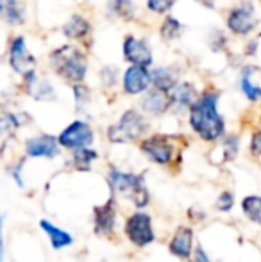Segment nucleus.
Wrapping results in <instances>:
<instances>
[{
    "label": "nucleus",
    "instance_id": "f257e3e1",
    "mask_svg": "<svg viewBox=\"0 0 261 262\" xmlns=\"http://www.w3.org/2000/svg\"><path fill=\"white\" fill-rule=\"evenodd\" d=\"M220 91L215 88H206L198 93L197 100L186 113L188 127L200 141L216 145L227 134L226 118L218 111Z\"/></svg>",
    "mask_w": 261,
    "mask_h": 262
},
{
    "label": "nucleus",
    "instance_id": "f03ea898",
    "mask_svg": "<svg viewBox=\"0 0 261 262\" xmlns=\"http://www.w3.org/2000/svg\"><path fill=\"white\" fill-rule=\"evenodd\" d=\"M106 184L109 187V194L120 202L131 204L132 210H147L150 205V191L147 186L145 173H136L129 169H122L120 166L109 164L106 171Z\"/></svg>",
    "mask_w": 261,
    "mask_h": 262
},
{
    "label": "nucleus",
    "instance_id": "7ed1b4c3",
    "mask_svg": "<svg viewBox=\"0 0 261 262\" xmlns=\"http://www.w3.org/2000/svg\"><path fill=\"white\" fill-rule=\"evenodd\" d=\"M52 72L70 86L84 84L88 75V55L81 47L66 43L54 49L49 55Z\"/></svg>",
    "mask_w": 261,
    "mask_h": 262
},
{
    "label": "nucleus",
    "instance_id": "20e7f679",
    "mask_svg": "<svg viewBox=\"0 0 261 262\" xmlns=\"http://www.w3.org/2000/svg\"><path fill=\"white\" fill-rule=\"evenodd\" d=\"M150 134V120L139 109L129 107L115 123L106 128V139L111 145H134Z\"/></svg>",
    "mask_w": 261,
    "mask_h": 262
},
{
    "label": "nucleus",
    "instance_id": "39448f33",
    "mask_svg": "<svg viewBox=\"0 0 261 262\" xmlns=\"http://www.w3.org/2000/svg\"><path fill=\"white\" fill-rule=\"evenodd\" d=\"M138 148L150 164L159 168H172L181 161L183 146L179 145V138L175 134L150 132L138 143Z\"/></svg>",
    "mask_w": 261,
    "mask_h": 262
},
{
    "label": "nucleus",
    "instance_id": "423d86ee",
    "mask_svg": "<svg viewBox=\"0 0 261 262\" xmlns=\"http://www.w3.org/2000/svg\"><path fill=\"white\" fill-rule=\"evenodd\" d=\"M122 234L126 241L136 250H145L152 246L157 239L152 214L149 210H131L124 217Z\"/></svg>",
    "mask_w": 261,
    "mask_h": 262
},
{
    "label": "nucleus",
    "instance_id": "0eeeda50",
    "mask_svg": "<svg viewBox=\"0 0 261 262\" xmlns=\"http://www.w3.org/2000/svg\"><path fill=\"white\" fill-rule=\"evenodd\" d=\"M258 13L252 0H240L226 14V29L238 38H249L258 29Z\"/></svg>",
    "mask_w": 261,
    "mask_h": 262
},
{
    "label": "nucleus",
    "instance_id": "6e6552de",
    "mask_svg": "<svg viewBox=\"0 0 261 262\" xmlns=\"http://www.w3.org/2000/svg\"><path fill=\"white\" fill-rule=\"evenodd\" d=\"M57 143H59V148L63 152H75L81 148H88V146H93L95 143V128L91 127V123L83 118H77V120L70 121L65 128H61V132L56 136Z\"/></svg>",
    "mask_w": 261,
    "mask_h": 262
},
{
    "label": "nucleus",
    "instance_id": "1a4fd4ad",
    "mask_svg": "<svg viewBox=\"0 0 261 262\" xmlns=\"http://www.w3.org/2000/svg\"><path fill=\"white\" fill-rule=\"evenodd\" d=\"M118 214L120 204L115 196L109 194L104 204L93 205L91 209V228L97 237L113 239L118 228Z\"/></svg>",
    "mask_w": 261,
    "mask_h": 262
},
{
    "label": "nucleus",
    "instance_id": "9d476101",
    "mask_svg": "<svg viewBox=\"0 0 261 262\" xmlns=\"http://www.w3.org/2000/svg\"><path fill=\"white\" fill-rule=\"evenodd\" d=\"M63 150L59 148V143L54 134L39 132V134L27 136L22 145V154L25 159H43V161H56Z\"/></svg>",
    "mask_w": 261,
    "mask_h": 262
},
{
    "label": "nucleus",
    "instance_id": "9b49d317",
    "mask_svg": "<svg viewBox=\"0 0 261 262\" xmlns=\"http://www.w3.org/2000/svg\"><path fill=\"white\" fill-rule=\"evenodd\" d=\"M195 246H197L195 228H193V225H186V223L177 225L167 243L168 253H170L174 259H177L181 262L190 260Z\"/></svg>",
    "mask_w": 261,
    "mask_h": 262
},
{
    "label": "nucleus",
    "instance_id": "f8f14e48",
    "mask_svg": "<svg viewBox=\"0 0 261 262\" xmlns=\"http://www.w3.org/2000/svg\"><path fill=\"white\" fill-rule=\"evenodd\" d=\"M124 61L129 66H145L150 68L154 64V52L150 43L145 38H138L134 34H127L122 41Z\"/></svg>",
    "mask_w": 261,
    "mask_h": 262
},
{
    "label": "nucleus",
    "instance_id": "ddd939ff",
    "mask_svg": "<svg viewBox=\"0 0 261 262\" xmlns=\"http://www.w3.org/2000/svg\"><path fill=\"white\" fill-rule=\"evenodd\" d=\"M198 93L197 86L192 80H179V84L168 93V114L172 116H183L188 113L193 102L197 100Z\"/></svg>",
    "mask_w": 261,
    "mask_h": 262
},
{
    "label": "nucleus",
    "instance_id": "4468645a",
    "mask_svg": "<svg viewBox=\"0 0 261 262\" xmlns=\"http://www.w3.org/2000/svg\"><path fill=\"white\" fill-rule=\"evenodd\" d=\"M9 66L14 73L25 77L27 73L36 72V57L29 52L24 36H14L9 45Z\"/></svg>",
    "mask_w": 261,
    "mask_h": 262
},
{
    "label": "nucleus",
    "instance_id": "2eb2a0df",
    "mask_svg": "<svg viewBox=\"0 0 261 262\" xmlns=\"http://www.w3.org/2000/svg\"><path fill=\"white\" fill-rule=\"evenodd\" d=\"M122 93L127 97H142L150 90V68L145 66H127L122 73Z\"/></svg>",
    "mask_w": 261,
    "mask_h": 262
},
{
    "label": "nucleus",
    "instance_id": "dca6fc26",
    "mask_svg": "<svg viewBox=\"0 0 261 262\" xmlns=\"http://www.w3.org/2000/svg\"><path fill=\"white\" fill-rule=\"evenodd\" d=\"M24 79V91L27 97H31L32 100L36 102H54L57 97L56 93V88H54V84L50 82L47 77H42L38 75V72H31L27 73L25 77H22Z\"/></svg>",
    "mask_w": 261,
    "mask_h": 262
},
{
    "label": "nucleus",
    "instance_id": "f3484780",
    "mask_svg": "<svg viewBox=\"0 0 261 262\" xmlns=\"http://www.w3.org/2000/svg\"><path fill=\"white\" fill-rule=\"evenodd\" d=\"M38 227L43 232V235L47 237V241H49L50 248L54 252H63V250L73 246V243H75V237H73L72 232H68L66 228L56 225L49 217H42L38 221Z\"/></svg>",
    "mask_w": 261,
    "mask_h": 262
},
{
    "label": "nucleus",
    "instance_id": "a211bd4d",
    "mask_svg": "<svg viewBox=\"0 0 261 262\" xmlns=\"http://www.w3.org/2000/svg\"><path fill=\"white\" fill-rule=\"evenodd\" d=\"M139 111L145 114L147 118H161L168 114V95L161 93V91L150 88L149 91L142 95L139 98Z\"/></svg>",
    "mask_w": 261,
    "mask_h": 262
},
{
    "label": "nucleus",
    "instance_id": "6ab92c4d",
    "mask_svg": "<svg viewBox=\"0 0 261 262\" xmlns=\"http://www.w3.org/2000/svg\"><path fill=\"white\" fill-rule=\"evenodd\" d=\"M31 123V116L25 113H14V111L2 109L0 111V139L4 143L13 139L20 128Z\"/></svg>",
    "mask_w": 261,
    "mask_h": 262
},
{
    "label": "nucleus",
    "instance_id": "aec40b11",
    "mask_svg": "<svg viewBox=\"0 0 261 262\" xmlns=\"http://www.w3.org/2000/svg\"><path fill=\"white\" fill-rule=\"evenodd\" d=\"M179 70L175 66H156L150 70V88L168 95L179 84Z\"/></svg>",
    "mask_w": 261,
    "mask_h": 262
},
{
    "label": "nucleus",
    "instance_id": "412c9836",
    "mask_svg": "<svg viewBox=\"0 0 261 262\" xmlns=\"http://www.w3.org/2000/svg\"><path fill=\"white\" fill-rule=\"evenodd\" d=\"M61 31H63L65 38L72 39V41H84V39H88L91 36L93 27H91L90 20H88L86 16L75 13L65 21V25H63Z\"/></svg>",
    "mask_w": 261,
    "mask_h": 262
},
{
    "label": "nucleus",
    "instance_id": "4be33fe9",
    "mask_svg": "<svg viewBox=\"0 0 261 262\" xmlns=\"http://www.w3.org/2000/svg\"><path fill=\"white\" fill-rule=\"evenodd\" d=\"M98 157H101L98 150L93 148V146H88V148H81L70 154L68 159H66V166L72 168L73 171L88 173V171H91V168H93V164L98 161Z\"/></svg>",
    "mask_w": 261,
    "mask_h": 262
},
{
    "label": "nucleus",
    "instance_id": "5701e85b",
    "mask_svg": "<svg viewBox=\"0 0 261 262\" xmlns=\"http://www.w3.org/2000/svg\"><path fill=\"white\" fill-rule=\"evenodd\" d=\"M258 72L254 64H245L242 66L240 70V91L249 102L256 104V102H261V86L254 82V73Z\"/></svg>",
    "mask_w": 261,
    "mask_h": 262
},
{
    "label": "nucleus",
    "instance_id": "b1692460",
    "mask_svg": "<svg viewBox=\"0 0 261 262\" xmlns=\"http://www.w3.org/2000/svg\"><path fill=\"white\" fill-rule=\"evenodd\" d=\"M138 13V6L132 0H109L106 4V14L111 20L132 21Z\"/></svg>",
    "mask_w": 261,
    "mask_h": 262
},
{
    "label": "nucleus",
    "instance_id": "393cba45",
    "mask_svg": "<svg viewBox=\"0 0 261 262\" xmlns=\"http://www.w3.org/2000/svg\"><path fill=\"white\" fill-rule=\"evenodd\" d=\"M242 148V139L238 134H226L218 143H216V150L220 152V164H227V162H234L240 154Z\"/></svg>",
    "mask_w": 261,
    "mask_h": 262
},
{
    "label": "nucleus",
    "instance_id": "a878e982",
    "mask_svg": "<svg viewBox=\"0 0 261 262\" xmlns=\"http://www.w3.org/2000/svg\"><path fill=\"white\" fill-rule=\"evenodd\" d=\"M242 214L247 217L251 223L261 228V194H247L240 202Z\"/></svg>",
    "mask_w": 261,
    "mask_h": 262
},
{
    "label": "nucleus",
    "instance_id": "bb28decb",
    "mask_svg": "<svg viewBox=\"0 0 261 262\" xmlns=\"http://www.w3.org/2000/svg\"><path fill=\"white\" fill-rule=\"evenodd\" d=\"M2 18L9 25H24L25 24V7L20 0H6L2 11H0Z\"/></svg>",
    "mask_w": 261,
    "mask_h": 262
},
{
    "label": "nucleus",
    "instance_id": "cd10ccee",
    "mask_svg": "<svg viewBox=\"0 0 261 262\" xmlns=\"http://www.w3.org/2000/svg\"><path fill=\"white\" fill-rule=\"evenodd\" d=\"M183 31H185L183 21L175 16H170V14H167L159 25V36H161V39L167 43L175 41V39L183 34Z\"/></svg>",
    "mask_w": 261,
    "mask_h": 262
},
{
    "label": "nucleus",
    "instance_id": "c85d7f7f",
    "mask_svg": "<svg viewBox=\"0 0 261 262\" xmlns=\"http://www.w3.org/2000/svg\"><path fill=\"white\" fill-rule=\"evenodd\" d=\"M25 164H27V159L24 156L18 157V159H13L6 164V173L9 177V180L18 187L20 191H24L27 187V182H25Z\"/></svg>",
    "mask_w": 261,
    "mask_h": 262
},
{
    "label": "nucleus",
    "instance_id": "c756f323",
    "mask_svg": "<svg viewBox=\"0 0 261 262\" xmlns=\"http://www.w3.org/2000/svg\"><path fill=\"white\" fill-rule=\"evenodd\" d=\"M236 205V193L231 189H224L216 194L215 202H213V207H215L216 212L220 214H229L231 210Z\"/></svg>",
    "mask_w": 261,
    "mask_h": 262
},
{
    "label": "nucleus",
    "instance_id": "7c9ffc66",
    "mask_svg": "<svg viewBox=\"0 0 261 262\" xmlns=\"http://www.w3.org/2000/svg\"><path fill=\"white\" fill-rule=\"evenodd\" d=\"M72 93L73 100H75V109L79 113H83L84 107L91 102V90L86 84H75V86H72Z\"/></svg>",
    "mask_w": 261,
    "mask_h": 262
},
{
    "label": "nucleus",
    "instance_id": "2f4dec72",
    "mask_svg": "<svg viewBox=\"0 0 261 262\" xmlns=\"http://www.w3.org/2000/svg\"><path fill=\"white\" fill-rule=\"evenodd\" d=\"M101 84L106 88V90H111L115 88L116 84L120 82V70L113 64H108V66H102L101 70Z\"/></svg>",
    "mask_w": 261,
    "mask_h": 262
},
{
    "label": "nucleus",
    "instance_id": "473e14b6",
    "mask_svg": "<svg viewBox=\"0 0 261 262\" xmlns=\"http://www.w3.org/2000/svg\"><path fill=\"white\" fill-rule=\"evenodd\" d=\"M177 0H145L147 11H150L152 14H161V16H167L172 11V7L175 6Z\"/></svg>",
    "mask_w": 261,
    "mask_h": 262
},
{
    "label": "nucleus",
    "instance_id": "72a5a7b5",
    "mask_svg": "<svg viewBox=\"0 0 261 262\" xmlns=\"http://www.w3.org/2000/svg\"><path fill=\"white\" fill-rule=\"evenodd\" d=\"M249 154H251L252 159L261 162V128L254 130L251 134V139H249Z\"/></svg>",
    "mask_w": 261,
    "mask_h": 262
},
{
    "label": "nucleus",
    "instance_id": "f704fd0d",
    "mask_svg": "<svg viewBox=\"0 0 261 262\" xmlns=\"http://www.w3.org/2000/svg\"><path fill=\"white\" fill-rule=\"evenodd\" d=\"M226 47H227L226 34H224L222 31H218V29H215L211 39H209V49H211L213 52H222V50H226Z\"/></svg>",
    "mask_w": 261,
    "mask_h": 262
},
{
    "label": "nucleus",
    "instance_id": "c9c22d12",
    "mask_svg": "<svg viewBox=\"0 0 261 262\" xmlns=\"http://www.w3.org/2000/svg\"><path fill=\"white\" fill-rule=\"evenodd\" d=\"M7 246H6V214L0 212V262H6Z\"/></svg>",
    "mask_w": 261,
    "mask_h": 262
},
{
    "label": "nucleus",
    "instance_id": "e433bc0d",
    "mask_svg": "<svg viewBox=\"0 0 261 262\" xmlns=\"http://www.w3.org/2000/svg\"><path fill=\"white\" fill-rule=\"evenodd\" d=\"M188 262H213V260H211V257H209V253L206 252L204 246L197 243L195 250H193V253H192V257H190Z\"/></svg>",
    "mask_w": 261,
    "mask_h": 262
},
{
    "label": "nucleus",
    "instance_id": "4c0bfd02",
    "mask_svg": "<svg viewBox=\"0 0 261 262\" xmlns=\"http://www.w3.org/2000/svg\"><path fill=\"white\" fill-rule=\"evenodd\" d=\"M258 49H259V38H251L247 43H245L244 55H247V57H252V55L258 54Z\"/></svg>",
    "mask_w": 261,
    "mask_h": 262
},
{
    "label": "nucleus",
    "instance_id": "58836bf2",
    "mask_svg": "<svg viewBox=\"0 0 261 262\" xmlns=\"http://www.w3.org/2000/svg\"><path fill=\"white\" fill-rule=\"evenodd\" d=\"M188 220L190 221H202V220H206V214L202 212V210H197L195 207H192V209H188Z\"/></svg>",
    "mask_w": 261,
    "mask_h": 262
},
{
    "label": "nucleus",
    "instance_id": "ea45409f",
    "mask_svg": "<svg viewBox=\"0 0 261 262\" xmlns=\"http://www.w3.org/2000/svg\"><path fill=\"white\" fill-rule=\"evenodd\" d=\"M200 6L208 7V9H215V0H197Z\"/></svg>",
    "mask_w": 261,
    "mask_h": 262
},
{
    "label": "nucleus",
    "instance_id": "a19ab883",
    "mask_svg": "<svg viewBox=\"0 0 261 262\" xmlns=\"http://www.w3.org/2000/svg\"><path fill=\"white\" fill-rule=\"evenodd\" d=\"M259 2H261V0H259Z\"/></svg>",
    "mask_w": 261,
    "mask_h": 262
}]
</instances>
